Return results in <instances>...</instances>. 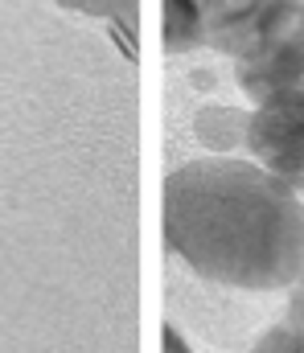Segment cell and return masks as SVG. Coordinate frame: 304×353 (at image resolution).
<instances>
[{
	"label": "cell",
	"mask_w": 304,
	"mask_h": 353,
	"mask_svg": "<svg viewBox=\"0 0 304 353\" xmlns=\"http://www.w3.org/2000/svg\"><path fill=\"white\" fill-rule=\"evenodd\" d=\"M165 353H194L190 345H185V341H181V333H177L173 325L165 329Z\"/></svg>",
	"instance_id": "7"
},
{
	"label": "cell",
	"mask_w": 304,
	"mask_h": 353,
	"mask_svg": "<svg viewBox=\"0 0 304 353\" xmlns=\"http://www.w3.org/2000/svg\"><path fill=\"white\" fill-rule=\"evenodd\" d=\"M243 148L251 152L255 165L284 176L292 189L304 185V87L259 99V107L247 115Z\"/></svg>",
	"instance_id": "3"
},
{
	"label": "cell",
	"mask_w": 304,
	"mask_h": 353,
	"mask_svg": "<svg viewBox=\"0 0 304 353\" xmlns=\"http://www.w3.org/2000/svg\"><path fill=\"white\" fill-rule=\"evenodd\" d=\"M205 46L234 58L239 90L255 103L304 87V0H226Z\"/></svg>",
	"instance_id": "2"
},
{
	"label": "cell",
	"mask_w": 304,
	"mask_h": 353,
	"mask_svg": "<svg viewBox=\"0 0 304 353\" xmlns=\"http://www.w3.org/2000/svg\"><path fill=\"white\" fill-rule=\"evenodd\" d=\"M165 243L210 283L292 288L304 275V201L255 161H185L165 181Z\"/></svg>",
	"instance_id": "1"
},
{
	"label": "cell",
	"mask_w": 304,
	"mask_h": 353,
	"mask_svg": "<svg viewBox=\"0 0 304 353\" xmlns=\"http://www.w3.org/2000/svg\"><path fill=\"white\" fill-rule=\"evenodd\" d=\"M251 353H304V312L284 321V325H276V329H267L251 345Z\"/></svg>",
	"instance_id": "5"
},
{
	"label": "cell",
	"mask_w": 304,
	"mask_h": 353,
	"mask_svg": "<svg viewBox=\"0 0 304 353\" xmlns=\"http://www.w3.org/2000/svg\"><path fill=\"white\" fill-rule=\"evenodd\" d=\"M222 8L226 0H165V50L181 54L205 46Z\"/></svg>",
	"instance_id": "4"
},
{
	"label": "cell",
	"mask_w": 304,
	"mask_h": 353,
	"mask_svg": "<svg viewBox=\"0 0 304 353\" xmlns=\"http://www.w3.org/2000/svg\"><path fill=\"white\" fill-rule=\"evenodd\" d=\"M58 4H66V8H74V12H91V17H107V21H123V29L132 33V25H136V0H58Z\"/></svg>",
	"instance_id": "6"
}]
</instances>
